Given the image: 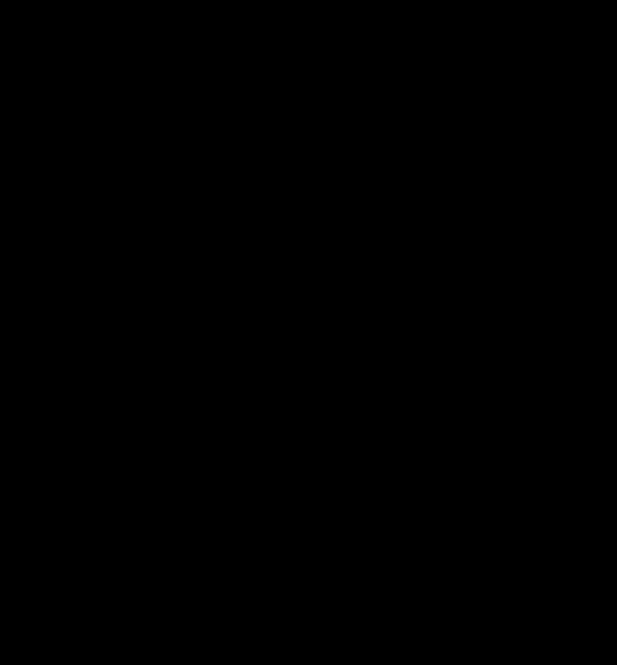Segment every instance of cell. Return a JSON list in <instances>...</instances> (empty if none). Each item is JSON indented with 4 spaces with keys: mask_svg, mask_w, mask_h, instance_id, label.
<instances>
[]
</instances>
